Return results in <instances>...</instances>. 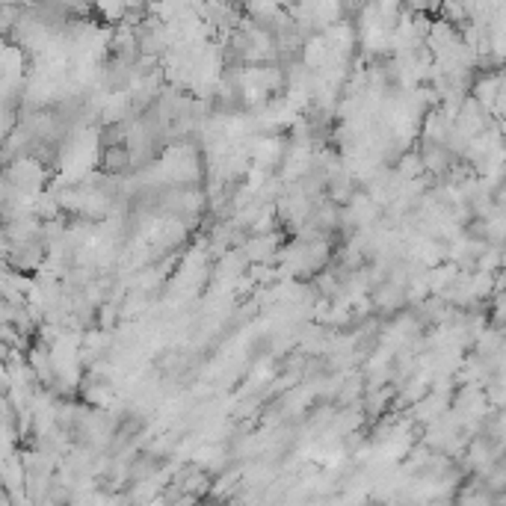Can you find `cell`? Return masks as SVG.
<instances>
[{
	"instance_id": "cell-1",
	"label": "cell",
	"mask_w": 506,
	"mask_h": 506,
	"mask_svg": "<svg viewBox=\"0 0 506 506\" xmlns=\"http://www.w3.org/2000/svg\"><path fill=\"white\" fill-rule=\"evenodd\" d=\"M104 163H107L110 172H122L125 166H130V151L122 146H110L104 151Z\"/></svg>"
}]
</instances>
